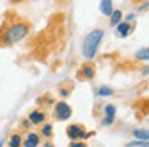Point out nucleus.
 I'll return each mask as SVG.
<instances>
[{
    "label": "nucleus",
    "instance_id": "1",
    "mask_svg": "<svg viewBox=\"0 0 149 147\" xmlns=\"http://www.w3.org/2000/svg\"><path fill=\"white\" fill-rule=\"evenodd\" d=\"M31 34V24L24 19L8 21L0 29V46H15Z\"/></svg>",
    "mask_w": 149,
    "mask_h": 147
},
{
    "label": "nucleus",
    "instance_id": "2",
    "mask_svg": "<svg viewBox=\"0 0 149 147\" xmlns=\"http://www.w3.org/2000/svg\"><path fill=\"white\" fill-rule=\"evenodd\" d=\"M103 38H104V31L100 27L93 29L85 35L84 42H82V54L87 61H93L96 58Z\"/></svg>",
    "mask_w": 149,
    "mask_h": 147
},
{
    "label": "nucleus",
    "instance_id": "3",
    "mask_svg": "<svg viewBox=\"0 0 149 147\" xmlns=\"http://www.w3.org/2000/svg\"><path fill=\"white\" fill-rule=\"evenodd\" d=\"M66 134L71 141H87L95 136V131H87L82 125L79 123H71L66 128Z\"/></svg>",
    "mask_w": 149,
    "mask_h": 147
},
{
    "label": "nucleus",
    "instance_id": "4",
    "mask_svg": "<svg viewBox=\"0 0 149 147\" xmlns=\"http://www.w3.org/2000/svg\"><path fill=\"white\" fill-rule=\"evenodd\" d=\"M72 117V107L66 101H58L53 105V118L58 121H68Z\"/></svg>",
    "mask_w": 149,
    "mask_h": 147
},
{
    "label": "nucleus",
    "instance_id": "5",
    "mask_svg": "<svg viewBox=\"0 0 149 147\" xmlns=\"http://www.w3.org/2000/svg\"><path fill=\"white\" fill-rule=\"evenodd\" d=\"M26 118L31 121L32 126H40V125H43L47 121V112L43 110V109L37 107V109H32V110L27 114Z\"/></svg>",
    "mask_w": 149,
    "mask_h": 147
},
{
    "label": "nucleus",
    "instance_id": "6",
    "mask_svg": "<svg viewBox=\"0 0 149 147\" xmlns=\"http://www.w3.org/2000/svg\"><path fill=\"white\" fill-rule=\"evenodd\" d=\"M116 115H117V109L114 104H106L103 107V118H101V125L103 126H111L116 121Z\"/></svg>",
    "mask_w": 149,
    "mask_h": 147
},
{
    "label": "nucleus",
    "instance_id": "7",
    "mask_svg": "<svg viewBox=\"0 0 149 147\" xmlns=\"http://www.w3.org/2000/svg\"><path fill=\"white\" fill-rule=\"evenodd\" d=\"M95 75H96V67L91 64V61H87L85 64L80 66V70H79V78L82 80H93Z\"/></svg>",
    "mask_w": 149,
    "mask_h": 147
},
{
    "label": "nucleus",
    "instance_id": "8",
    "mask_svg": "<svg viewBox=\"0 0 149 147\" xmlns=\"http://www.w3.org/2000/svg\"><path fill=\"white\" fill-rule=\"evenodd\" d=\"M42 144V136L37 131H27L23 139V147H39Z\"/></svg>",
    "mask_w": 149,
    "mask_h": 147
},
{
    "label": "nucleus",
    "instance_id": "9",
    "mask_svg": "<svg viewBox=\"0 0 149 147\" xmlns=\"http://www.w3.org/2000/svg\"><path fill=\"white\" fill-rule=\"evenodd\" d=\"M133 27H132V22H127V21H122L120 24L116 26V35L119 38H127L130 34H132Z\"/></svg>",
    "mask_w": 149,
    "mask_h": 147
},
{
    "label": "nucleus",
    "instance_id": "10",
    "mask_svg": "<svg viewBox=\"0 0 149 147\" xmlns=\"http://www.w3.org/2000/svg\"><path fill=\"white\" fill-rule=\"evenodd\" d=\"M53 123L52 121H45L43 125H40V131L39 134L43 137V139H52L53 137Z\"/></svg>",
    "mask_w": 149,
    "mask_h": 147
},
{
    "label": "nucleus",
    "instance_id": "11",
    "mask_svg": "<svg viewBox=\"0 0 149 147\" xmlns=\"http://www.w3.org/2000/svg\"><path fill=\"white\" fill-rule=\"evenodd\" d=\"M100 11H101V15L109 18L111 13L114 11V2L112 0H100Z\"/></svg>",
    "mask_w": 149,
    "mask_h": 147
},
{
    "label": "nucleus",
    "instance_id": "12",
    "mask_svg": "<svg viewBox=\"0 0 149 147\" xmlns=\"http://www.w3.org/2000/svg\"><path fill=\"white\" fill-rule=\"evenodd\" d=\"M135 141H149V128H135L132 131Z\"/></svg>",
    "mask_w": 149,
    "mask_h": 147
},
{
    "label": "nucleus",
    "instance_id": "13",
    "mask_svg": "<svg viewBox=\"0 0 149 147\" xmlns=\"http://www.w3.org/2000/svg\"><path fill=\"white\" fill-rule=\"evenodd\" d=\"M24 136L21 133H11L8 137V147H23Z\"/></svg>",
    "mask_w": 149,
    "mask_h": 147
},
{
    "label": "nucleus",
    "instance_id": "14",
    "mask_svg": "<svg viewBox=\"0 0 149 147\" xmlns=\"http://www.w3.org/2000/svg\"><path fill=\"white\" fill-rule=\"evenodd\" d=\"M133 58H135L136 61H141V62H149V45L139 48V50L133 54Z\"/></svg>",
    "mask_w": 149,
    "mask_h": 147
},
{
    "label": "nucleus",
    "instance_id": "15",
    "mask_svg": "<svg viewBox=\"0 0 149 147\" xmlns=\"http://www.w3.org/2000/svg\"><path fill=\"white\" fill-rule=\"evenodd\" d=\"M122 21H123V13H122V10H114V11L111 13V16H109V24L112 26V27H116V26L120 24Z\"/></svg>",
    "mask_w": 149,
    "mask_h": 147
},
{
    "label": "nucleus",
    "instance_id": "16",
    "mask_svg": "<svg viewBox=\"0 0 149 147\" xmlns=\"http://www.w3.org/2000/svg\"><path fill=\"white\" fill-rule=\"evenodd\" d=\"M96 94L100 96V98H109V96L114 94V88H111L109 85H101L100 88H98Z\"/></svg>",
    "mask_w": 149,
    "mask_h": 147
},
{
    "label": "nucleus",
    "instance_id": "17",
    "mask_svg": "<svg viewBox=\"0 0 149 147\" xmlns=\"http://www.w3.org/2000/svg\"><path fill=\"white\" fill-rule=\"evenodd\" d=\"M37 105H39L40 109H43V107H50V105H55V102H53V99L50 98V96H42V98H39L37 99Z\"/></svg>",
    "mask_w": 149,
    "mask_h": 147
},
{
    "label": "nucleus",
    "instance_id": "18",
    "mask_svg": "<svg viewBox=\"0 0 149 147\" xmlns=\"http://www.w3.org/2000/svg\"><path fill=\"white\" fill-rule=\"evenodd\" d=\"M125 147H149V141H132Z\"/></svg>",
    "mask_w": 149,
    "mask_h": 147
},
{
    "label": "nucleus",
    "instance_id": "19",
    "mask_svg": "<svg viewBox=\"0 0 149 147\" xmlns=\"http://www.w3.org/2000/svg\"><path fill=\"white\" fill-rule=\"evenodd\" d=\"M68 147H88L85 141H71Z\"/></svg>",
    "mask_w": 149,
    "mask_h": 147
},
{
    "label": "nucleus",
    "instance_id": "20",
    "mask_svg": "<svg viewBox=\"0 0 149 147\" xmlns=\"http://www.w3.org/2000/svg\"><path fill=\"white\" fill-rule=\"evenodd\" d=\"M21 128H24V130H29V128H32V125H31V121L27 120V118H23V120H21Z\"/></svg>",
    "mask_w": 149,
    "mask_h": 147
},
{
    "label": "nucleus",
    "instance_id": "21",
    "mask_svg": "<svg viewBox=\"0 0 149 147\" xmlns=\"http://www.w3.org/2000/svg\"><path fill=\"white\" fill-rule=\"evenodd\" d=\"M59 96H61V98L63 99H64V98H68V96H69V93H71V91H69V89L68 88H59Z\"/></svg>",
    "mask_w": 149,
    "mask_h": 147
},
{
    "label": "nucleus",
    "instance_id": "22",
    "mask_svg": "<svg viewBox=\"0 0 149 147\" xmlns=\"http://www.w3.org/2000/svg\"><path fill=\"white\" fill-rule=\"evenodd\" d=\"M146 10H149V2H143L138 6V11H146Z\"/></svg>",
    "mask_w": 149,
    "mask_h": 147
},
{
    "label": "nucleus",
    "instance_id": "23",
    "mask_svg": "<svg viewBox=\"0 0 149 147\" xmlns=\"http://www.w3.org/2000/svg\"><path fill=\"white\" fill-rule=\"evenodd\" d=\"M123 21H127V22H133V21H135V13H130V15H127L125 18H123Z\"/></svg>",
    "mask_w": 149,
    "mask_h": 147
},
{
    "label": "nucleus",
    "instance_id": "24",
    "mask_svg": "<svg viewBox=\"0 0 149 147\" xmlns=\"http://www.w3.org/2000/svg\"><path fill=\"white\" fill-rule=\"evenodd\" d=\"M39 147H55V144L52 142V141H45L43 144H40Z\"/></svg>",
    "mask_w": 149,
    "mask_h": 147
},
{
    "label": "nucleus",
    "instance_id": "25",
    "mask_svg": "<svg viewBox=\"0 0 149 147\" xmlns=\"http://www.w3.org/2000/svg\"><path fill=\"white\" fill-rule=\"evenodd\" d=\"M141 74H143V75H149V66H146V67H143V69H141Z\"/></svg>",
    "mask_w": 149,
    "mask_h": 147
},
{
    "label": "nucleus",
    "instance_id": "26",
    "mask_svg": "<svg viewBox=\"0 0 149 147\" xmlns=\"http://www.w3.org/2000/svg\"><path fill=\"white\" fill-rule=\"evenodd\" d=\"M5 146V141H0V147H3Z\"/></svg>",
    "mask_w": 149,
    "mask_h": 147
}]
</instances>
